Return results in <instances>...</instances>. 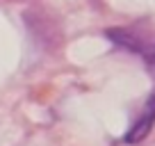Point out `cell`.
<instances>
[{
	"label": "cell",
	"instance_id": "7a4b0ae2",
	"mask_svg": "<svg viewBox=\"0 0 155 146\" xmlns=\"http://www.w3.org/2000/svg\"><path fill=\"white\" fill-rule=\"evenodd\" d=\"M105 34L110 37L112 41L126 46L128 50H135V53H141V50H144L141 39H139V37H135V34H132L130 30H126V28H112V30H107Z\"/></svg>",
	"mask_w": 155,
	"mask_h": 146
},
{
	"label": "cell",
	"instance_id": "6da1fadb",
	"mask_svg": "<svg viewBox=\"0 0 155 146\" xmlns=\"http://www.w3.org/2000/svg\"><path fill=\"white\" fill-rule=\"evenodd\" d=\"M153 123H155V96H150L148 103L144 105V110H141L139 119H137V121L132 123V128L123 135V141H126V144H139V141H144L146 137H148Z\"/></svg>",
	"mask_w": 155,
	"mask_h": 146
},
{
	"label": "cell",
	"instance_id": "3957f363",
	"mask_svg": "<svg viewBox=\"0 0 155 146\" xmlns=\"http://www.w3.org/2000/svg\"><path fill=\"white\" fill-rule=\"evenodd\" d=\"M153 59H155V55H153Z\"/></svg>",
	"mask_w": 155,
	"mask_h": 146
}]
</instances>
